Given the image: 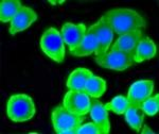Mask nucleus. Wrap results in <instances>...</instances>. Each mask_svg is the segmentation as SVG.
Masks as SVG:
<instances>
[{"mask_svg": "<svg viewBox=\"0 0 159 134\" xmlns=\"http://www.w3.org/2000/svg\"><path fill=\"white\" fill-rule=\"evenodd\" d=\"M103 16L109 22L112 31L119 35L136 30H142L147 27L145 19L132 9L116 7L107 11Z\"/></svg>", "mask_w": 159, "mask_h": 134, "instance_id": "nucleus-1", "label": "nucleus"}, {"mask_svg": "<svg viewBox=\"0 0 159 134\" xmlns=\"http://www.w3.org/2000/svg\"><path fill=\"white\" fill-rule=\"evenodd\" d=\"M36 113L33 99L29 95L16 94L9 98L7 103V117L14 122H24L32 119Z\"/></svg>", "mask_w": 159, "mask_h": 134, "instance_id": "nucleus-2", "label": "nucleus"}, {"mask_svg": "<svg viewBox=\"0 0 159 134\" xmlns=\"http://www.w3.org/2000/svg\"><path fill=\"white\" fill-rule=\"evenodd\" d=\"M39 46L43 52L56 63H61L65 59L64 41L61 36V32L55 28H49L43 32L39 41Z\"/></svg>", "mask_w": 159, "mask_h": 134, "instance_id": "nucleus-3", "label": "nucleus"}, {"mask_svg": "<svg viewBox=\"0 0 159 134\" xmlns=\"http://www.w3.org/2000/svg\"><path fill=\"white\" fill-rule=\"evenodd\" d=\"M51 120L55 133L61 134L65 130H76L84 122L85 116L73 114L63 105H58L52 111Z\"/></svg>", "mask_w": 159, "mask_h": 134, "instance_id": "nucleus-4", "label": "nucleus"}, {"mask_svg": "<svg viewBox=\"0 0 159 134\" xmlns=\"http://www.w3.org/2000/svg\"><path fill=\"white\" fill-rule=\"evenodd\" d=\"M96 63L103 68L112 69V70L122 71L129 68L135 64L134 53L124 52V51L110 50L101 58H96Z\"/></svg>", "mask_w": 159, "mask_h": 134, "instance_id": "nucleus-5", "label": "nucleus"}, {"mask_svg": "<svg viewBox=\"0 0 159 134\" xmlns=\"http://www.w3.org/2000/svg\"><path fill=\"white\" fill-rule=\"evenodd\" d=\"M63 107L76 115L88 114L91 108V99L86 93L69 91L63 99Z\"/></svg>", "mask_w": 159, "mask_h": 134, "instance_id": "nucleus-6", "label": "nucleus"}, {"mask_svg": "<svg viewBox=\"0 0 159 134\" xmlns=\"http://www.w3.org/2000/svg\"><path fill=\"white\" fill-rule=\"evenodd\" d=\"M154 92V81L153 80H140L136 81L130 85L127 93V101L130 105L138 107L143 101L152 96Z\"/></svg>", "mask_w": 159, "mask_h": 134, "instance_id": "nucleus-7", "label": "nucleus"}, {"mask_svg": "<svg viewBox=\"0 0 159 134\" xmlns=\"http://www.w3.org/2000/svg\"><path fill=\"white\" fill-rule=\"evenodd\" d=\"M96 26L98 37V50L96 52V58H101L108 52L114 38V31L104 16H101V18L96 22Z\"/></svg>", "mask_w": 159, "mask_h": 134, "instance_id": "nucleus-8", "label": "nucleus"}, {"mask_svg": "<svg viewBox=\"0 0 159 134\" xmlns=\"http://www.w3.org/2000/svg\"><path fill=\"white\" fill-rule=\"evenodd\" d=\"M37 19V14L34 10L31 7L22 6L19 9V11L16 13L13 19L10 22L9 32L11 35H15L18 32L25 31L30 27L34 22Z\"/></svg>", "mask_w": 159, "mask_h": 134, "instance_id": "nucleus-9", "label": "nucleus"}, {"mask_svg": "<svg viewBox=\"0 0 159 134\" xmlns=\"http://www.w3.org/2000/svg\"><path fill=\"white\" fill-rule=\"evenodd\" d=\"M87 28L84 24H72L66 22L61 30V36L64 43L69 46V49H73L81 44L86 34Z\"/></svg>", "mask_w": 159, "mask_h": 134, "instance_id": "nucleus-10", "label": "nucleus"}, {"mask_svg": "<svg viewBox=\"0 0 159 134\" xmlns=\"http://www.w3.org/2000/svg\"><path fill=\"white\" fill-rule=\"evenodd\" d=\"M98 50V37H97V26L91 25L86 31L83 41L78 47L70 49V53L73 56H87L96 53Z\"/></svg>", "mask_w": 159, "mask_h": 134, "instance_id": "nucleus-11", "label": "nucleus"}, {"mask_svg": "<svg viewBox=\"0 0 159 134\" xmlns=\"http://www.w3.org/2000/svg\"><path fill=\"white\" fill-rule=\"evenodd\" d=\"M90 117L92 118L93 122L98 126L100 134H108L110 131V122L108 118V113L107 110L104 108V105L100 101L97 100H91V108L89 111Z\"/></svg>", "mask_w": 159, "mask_h": 134, "instance_id": "nucleus-12", "label": "nucleus"}, {"mask_svg": "<svg viewBox=\"0 0 159 134\" xmlns=\"http://www.w3.org/2000/svg\"><path fill=\"white\" fill-rule=\"evenodd\" d=\"M143 36L142 30H136L132 32L125 33V34L120 35L114 45L111 46L112 51H124V52H133L139 43V41Z\"/></svg>", "mask_w": 159, "mask_h": 134, "instance_id": "nucleus-13", "label": "nucleus"}, {"mask_svg": "<svg viewBox=\"0 0 159 134\" xmlns=\"http://www.w3.org/2000/svg\"><path fill=\"white\" fill-rule=\"evenodd\" d=\"M91 76H93V74L89 69L83 68V67L76 68L69 74L67 82H66V86L69 89V91L85 93L87 81Z\"/></svg>", "mask_w": 159, "mask_h": 134, "instance_id": "nucleus-14", "label": "nucleus"}, {"mask_svg": "<svg viewBox=\"0 0 159 134\" xmlns=\"http://www.w3.org/2000/svg\"><path fill=\"white\" fill-rule=\"evenodd\" d=\"M157 53V47L150 37H142L137 44L134 50V62L141 63L143 61L151 60Z\"/></svg>", "mask_w": 159, "mask_h": 134, "instance_id": "nucleus-15", "label": "nucleus"}, {"mask_svg": "<svg viewBox=\"0 0 159 134\" xmlns=\"http://www.w3.org/2000/svg\"><path fill=\"white\" fill-rule=\"evenodd\" d=\"M22 7L19 0H2L0 2V20L1 22H11L13 17L16 15Z\"/></svg>", "mask_w": 159, "mask_h": 134, "instance_id": "nucleus-16", "label": "nucleus"}, {"mask_svg": "<svg viewBox=\"0 0 159 134\" xmlns=\"http://www.w3.org/2000/svg\"><path fill=\"white\" fill-rule=\"evenodd\" d=\"M125 120L133 130L139 132L142 127L143 120H144V113L139 107L129 105V108L125 111Z\"/></svg>", "mask_w": 159, "mask_h": 134, "instance_id": "nucleus-17", "label": "nucleus"}, {"mask_svg": "<svg viewBox=\"0 0 159 134\" xmlns=\"http://www.w3.org/2000/svg\"><path fill=\"white\" fill-rule=\"evenodd\" d=\"M106 92V82L98 76H91L87 81L85 93L90 98H99Z\"/></svg>", "mask_w": 159, "mask_h": 134, "instance_id": "nucleus-18", "label": "nucleus"}, {"mask_svg": "<svg viewBox=\"0 0 159 134\" xmlns=\"http://www.w3.org/2000/svg\"><path fill=\"white\" fill-rule=\"evenodd\" d=\"M130 103L127 101V98L124 96H117L115 97L111 101L104 105V108L107 111H111V112L116 113L118 115L124 114L125 111L129 108Z\"/></svg>", "mask_w": 159, "mask_h": 134, "instance_id": "nucleus-19", "label": "nucleus"}, {"mask_svg": "<svg viewBox=\"0 0 159 134\" xmlns=\"http://www.w3.org/2000/svg\"><path fill=\"white\" fill-rule=\"evenodd\" d=\"M138 107L148 116H155L159 111V95L157 94L154 97L148 98L145 101H143Z\"/></svg>", "mask_w": 159, "mask_h": 134, "instance_id": "nucleus-20", "label": "nucleus"}, {"mask_svg": "<svg viewBox=\"0 0 159 134\" xmlns=\"http://www.w3.org/2000/svg\"><path fill=\"white\" fill-rule=\"evenodd\" d=\"M76 134H100V130L94 122H88L80 126L76 129Z\"/></svg>", "mask_w": 159, "mask_h": 134, "instance_id": "nucleus-21", "label": "nucleus"}, {"mask_svg": "<svg viewBox=\"0 0 159 134\" xmlns=\"http://www.w3.org/2000/svg\"><path fill=\"white\" fill-rule=\"evenodd\" d=\"M142 128V130H140L139 132L140 133H142V134H154L155 132L151 129L150 127H148V126H143V127H141Z\"/></svg>", "mask_w": 159, "mask_h": 134, "instance_id": "nucleus-22", "label": "nucleus"}, {"mask_svg": "<svg viewBox=\"0 0 159 134\" xmlns=\"http://www.w3.org/2000/svg\"><path fill=\"white\" fill-rule=\"evenodd\" d=\"M49 2L50 4H52V6H56V4H58V1H52V0H49Z\"/></svg>", "mask_w": 159, "mask_h": 134, "instance_id": "nucleus-23", "label": "nucleus"}]
</instances>
